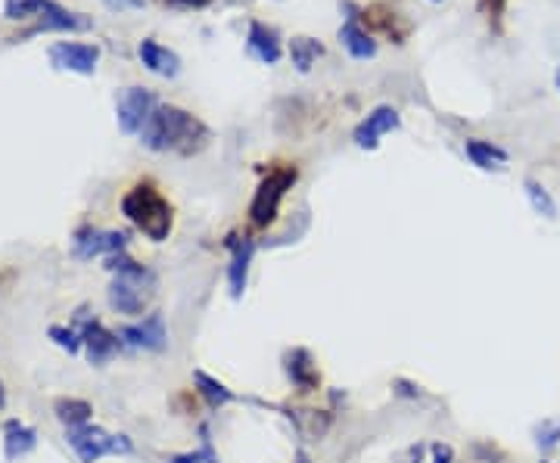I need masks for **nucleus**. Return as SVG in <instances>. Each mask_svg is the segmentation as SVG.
<instances>
[{
  "label": "nucleus",
  "mask_w": 560,
  "mask_h": 463,
  "mask_svg": "<svg viewBox=\"0 0 560 463\" xmlns=\"http://www.w3.org/2000/svg\"><path fill=\"white\" fill-rule=\"evenodd\" d=\"M137 53H141V62L150 69V72L162 75V78H174V75L181 72V60L174 50L162 47V44L156 41H141V47H137Z\"/></svg>",
  "instance_id": "2eb2a0df"
},
{
  "label": "nucleus",
  "mask_w": 560,
  "mask_h": 463,
  "mask_svg": "<svg viewBox=\"0 0 560 463\" xmlns=\"http://www.w3.org/2000/svg\"><path fill=\"white\" fill-rule=\"evenodd\" d=\"M526 187V196H530V202H532V208H536V215H542V218H548V221H555L557 218V202L551 199V193L542 187L539 181H526L523 183Z\"/></svg>",
  "instance_id": "b1692460"
},
{
  "label": "nucleus",
  "mask_w": 560,
  "mask_h": 463,
  "mask_svg": "<svg viewBox=\"0 0 560 463\" xmlns=\"http://www.w3.org/2000/svg\"><path fill=\"white\" fill-rule=\"evenodd\" d=\"M47 0H6V19H25L31 12H41V6Z\"/></svg>",
  "instance_id": "a878e982"
},
{
  "label": "nucleus",
  "mask_w": 560,
  "mask_h": 463,
  "mask_svg": "<svg viewBox=\"0 0 560 463\" xmlns=\"http://www.w3.org/2000/svg\"><path fill=\"white\" fill-rule=\"evenodd\" d=\"M339 44H343L352 60H370V56H377V41L355 22V19H349V22L339 28Z\"/></svg>",
  "instance_id": "a211bd4d"
},
{
  "label": "nucleus",
  "mask_w": 560,
  "mask_h": 463,
  "mask_svg": "<svg viewBox=\"0 0 560 463\" xmlns=\"http://www.w3.org/2000/svg\"><path fill=\"white\" fill-rule=\"evenodd\" d=\"M168 463H218V454L215 448H212V433L209 426H199V451H191V454H172Z\"/></svg>",
  "instance_id": "5701e85b"
},
{
  "label": "nucleus",
  "mask_w": 560,
  "mask_h": 463,
  "mask_svg": "<svg viewBox=\"0 0 560 463\" xmlns=\"http://www.w3.org/2000/svg\"><path fill=\"white\" fill-rule=\"evenodd\" d=\"M206 141H209V128L197 116H191L187 110L172 103L156 106V112L150 116V122L141 131V143L147 150H153V153L174 150L181 156H191L197 150H203Z\"/></svg>",
  "instance_id": "f257e3e1"
},
{
  "label": "nucleus",
  "mask_w": 560,
  "mask_h": 463,
  "mask_svg": "<svg viewBox=\"0 0 560 463\" xmlns=\"http://www.w3.org/2000/svg\"><path fill=\"white\" fill-rule=\"evenodd\" d=\"M156 106H159V100H156L153 91H147V87H125L122 97H118V128L125 131V134H141L143 125L150 122V116L156 112Z\"/></svg>",
  "instance_id": "0eeeda50"
},
{
  "label": "nucleus",
  "mask_w": 560,
  "mask_h": 463,
  "mask_svg": "<svg viewBox=\"0 0 560 463\" xmlns=\"http://www.w3.org/2000/svg\"><path fill=\"white\" fill-rule=\"evenodd\" d=\"M399 125H402L399 110H393V106H377L374 112H368V118H361V122L355 125L352 141H355V147H361V150H377L380 147V137L389 134V131H395Z\"/></svg>",
  "instance_id": "1a4fd4ad"
},
{
  "label": "nucleus",
  "mask_w": 560,
  "mask_h": 463,
  "mask_svg": "<svg viewBox=\"0 0 560 463\" xmlns=\"http://www.w3.org/2000/svg\"><path fill=\"white\" fill-rule=\"evenodd\" d=\"M118 339H122V345H131V348L166 352V345H168L166 321H162V314H150L147 321H141V323H125V327L118 329Z\"/></svg>",
  "instance_id": "9d476101"
},
{
  "label": "nucleus",
  "mask_w": 560,
  "mask_h": 463,
  "mask_svg": "<svg viewBox=\"0 0 560 463\" xmlns=\"http://www.w3.org/2000/svg\"><path fill=\"white\" fill-rule=\"evenodd\" d=\"M393 463H424V445H420V442L418 445H408Z\"/></svg>",
  "instance_id": "c85d7f7f"
},
{
  "label": "nucleus",
  "mask_w": 560,
  "mask_h": 463,
  "mask_svg": "<svg viewBox=\"0 0 560 463\" xmlns=\"http://www.w3.org/2000/svg\"><path fill=\"white\" fill-rule=\"evenodd\" d=\"M75 327H78L81 342H85V352H87V361H91V364L100 367V364H106V361H112L118 352H122V339H118V333H110L97 317L87 314V308H78V314H75Z\"/></svg>",
  "instance_id": "423d86ee"
},
{
  "label": "nucleus",
  "mask_w": 560,
  "mask_h": 463,
  "mask_svg": "<svg viewBox=\"0 0 560 463\" xmlns=\"http://www.w3.org/2000/svg\"><path fill=\"white\" fill-rule=\"evenodd\" d=\"M296 463H312V460H308L305 451H296Z\"/></svg>",
  "instance_id": "2f4dec72"
},
{
  "label": "nucleus",
  "mask_w": 560,
  "mask_h": 463,
  "mask_svg": "<svg viewBox=\"0 0 560 463\" xmlns=\"http://www.w3.org/2000/svg\"><path fill=\"white\" fill-rule=\"evenodd\" d=\"M106 268L112 271L110 283V305L118 314H143L147 302L153 299L156 289V274L143 264H137L128 252H116V256H106Z\"/></svg>",
  "instance_id": "f03ea898"
},
{
  "label": "nucleus",
  "mask_w": 560,
  "mask_h": 463,
  "mask_svg": "<svg viewBox=\"0 0 560 463\" xmlns=\"http://www.w3.org/2000/svg\"><path fill=\"white\" fill-rule=\"evenodd\" d=\"M37 445V435L31 426H25V423L19 420H6L4 423V458L10 463L22 460L25 454H31Z\"/></svg>",
  "instance_id": "f3484780"
},
{
  "label": "nucleus",
  "mask_w": 560,
  "mask_h": 463,
  "mask_svg": "<svg viewBox=\"0 0 560 463\" xmlns=\"http://www.w3.org/2000/svg\"><path fill=\"white\" fill-rule=\"evenodd\" d=\"M122 215L153 243H166L174 227V208L153 181H141L122 196Z\"/></svg>",
  "instance_id": "7ed1b4c3"
},
{
  "label": "nucleus",
  "mask_w": 560,
  "mask_h": 463,
  "mask_svg": "<svg viewBox=\"0 0 560 463\" xmlns=\"http://www.w3.org/2000/svg\"><path fill=\"white\" fill-rule=\"evenodd\" d=\"M193 386H197V392L206 398L209 408H224V404L234 402V392H231L222 379L209 377L206 370H193Z\"/></svg>",
  "instance_id": "aec40b11"
},
{
  "label": "nucleus",
  "mask_w": 560,
  "mask_h": 463,
  "mask_svg": "<svg viewBox=\"0 0 560 463\" xmlns=\"http://www.w3.org/2000/svg\"><path fill=\"white\" fill-rule=\"evenodd\" d=\"M247 47H249V53H253L259 62H265V66H278L280 56H283V47H280L278 31L268 28V25H265V22H259V19H253V22H249Z\"/></svg>",
  "instance_id": "ddd939ff"
},
{
  "label": "nucleus",
  "mask_w": 560,
  "mask_h": 463,
  "mask_svg": "<svg viewBox=\"0 0 560 463\" xmlns=\"http://www.w3.org/2000/svg\"><path fill=\"white\" fill-rule=\"evenodd\" d=\"M66 442L72 445V451L78 454L81 463H97L100 458H110V454L112 458H118V454L134 451V445H131L128 435H110L106 429L91 426V423L66 429Z\"/></svg>",
  "instance_id": "39448f33"
},
{
  "label": "nucleus",
  "mask_w": 560,
  "mask_h": 463,
  "mask_svg": "<svg viewBox=\"0 0 560 463\" xmlns=\"http://www.w3.org/2000/svg\"><path fill=\"white\" fill-rule=\"evenodd\" d=\"M393 392H395L399 398H420V386L408 383V379H402V377H395V379H393Z\"/></svg>",
  "instance_id": "bb28decb"
},
{
  "label": "nucleus",
  "mask_w": 560,
  "mask_h": 463,
  "mask_svg": "<svg viewBox=\"0 0 560 463\" xmlns=\"http://www.w3.org/2000/svg\"><path fill=\"white\" fill-rule=\"evenodd\" d=\"M53 414H56V420H60L66 429H75V426H85V423H91L93 408L87 402H81V398H56Z\"/></svg>",
  "instance_id": "412c9836"
},
{
  "label": "nucleus",
  "mask_w": 560,
  "mask_h": 463,
  "mask_svg": "<svg viewBox=\"0 0 560 463\" xmlns=\"http://www.w3.org/2000/svg\"><path fill=\"white\" fill-rule=\"evenodd\" d=\"M324 56V47H321L314 37H305V35H299V37H293L289 41V60H293V66L299 69V72H308V69L314 66V62Z\"/></svg>",
  "instance_id": "4be33fe9"
},
{
  "label": "nucleus",
  "mask_w": 560,
  "mask_h": 463,
  "mask_svg": "<svg viewBox=\"0 0 560 463\" xmlns=\"http://www.w3.org/2000/svg\"><path fill=\"white\" fill-rule=\"evenodd\" d=\"M50 62H53V69H62V72L93 75V69L100 62V47L97 44L60 41L50 47Z\"/></svg>",
  "instance_id": "6e6552de"
},
{
  "label": "nucleus",
  "mask_w": 560,
  "mask_h": 463,
  "mask_svg": "<svg viewBox=\"0 0 560 463\" xmlns=\"http://www.w3.org/2000/svg\"><path fill=\"white\" fill-rule=\"evenodd\" d=\"M283 364H287V377L293 379L302 392L318 389L321 373H318V367H314L312 354H308L305 348H293V352H287L283 354Z\"/></svg>",
  "instance_id": "dca6fc26"
},
{
  "label": "nucleus",
  "mask_w": 560,
  "mask_h": 463,
  "mask_svg": "<svg viewBox=\"0 0 560 463\" xmlns=\"http://www.w3.org/2000/svg\"><path fill=\"white\" fill-rule=\"evenodd\" d=\"M37 25L35 28H28V35H35V31H87L91 28V19L78 16V12H69L62 10L60 4H44L41 12H37Z\"/></svg>",
  "instance_id": "4468645a"
},
{
  "label": "nucleus",
  "mask_w": 560,
  "mask_h": 463,
  "mask_svg": "<svg viewBox=\"0 0 560 463\" xmlns=\"http://www.w3.org/2000/svg\"><path fill=\"white\" fill-rule=\"evenodd\" d=\"M430 454H433V463H455V448L445 445V442L430 445Z\"/></svg>",
  "instance_id": "cd10ccee"
},
{
  "label": "nucleus",
  "mask_w": 560,
  "mask_h": 463,
  "mask_svg": "<svg viewBox=\"0 0 560 463\" xmlns=\"http://www.w3.org/2000/svg\"><path fill=\"white\" fill-rule=\"evenodd\" d=\"M47 336L69 354H78L81 345H85V342H81V333L75 327H60V323H53V327L47 329Z\"/></svg>",
  "instance_id": "393cba45"
},
{
  "label": "nucleus",
  "mask_w": 560,
  "mask_h": 463,
  "mask_svg": "<svg viewBox=\"0 0 560 463\" xmlns=\"http://www.w3.org/2000/svg\"><path fill=\"white\" fill-rule=\"evenodd\" d=\"M296 181H299V168L296 165H280V168L268 171L259 187H256L253 202H249V224L259 227V231L272 227L278 221L283 196H287V190L296 187Z\"/></svg>",
  "instance_id": "20e7f679"
},
{
  "label": "nucleus",
  "mask_w": 560,
  "mask_h": 463,
  "mask_svg": "<svg viewBox=\"0 0 560 463\" xmlns=\"http://www.w3.org/2000/svg\"><path fill=\"white\" fill-rule=\"evenodd\" d=\"M557 442H560V426H551V429H542V433H539V448H542V451H551Z\"/></svg>",
  "instance_id": "c756f323"
},
{
  "label": "nucleus",
  "mask_w": 560,
  "mask_h": 463,
  "mask_svg": "<svg viewBox=\"0 0 560 463\" xmlns=\"http://www.w3.org/2000/svg\"><path fill=\"white\" fill-rule=\"evenodd\" d=\"M228 249H231V264H228V287H231V299H243L247 293V280H249V264H253L256 256V240L249 237H228Z\"/></svg>",
  "instance_id": "f8f14e48"
},
{
  "label": "nucleus",
  "mask_w": 560,
  "mask_h": 463,
  "mask_svg": "<svg viewBox=\"0 0 560 463\" xmlns=\"http://www.w3.org/2000/svg\"><path fill=\"white\" fill-rule=\"evenodd\" d=\"M557 87H560V69H557Z\"/></svg>",
  "instance_id": "72a5a7b5"
},
{
  "label": "nucleus",
  "mask_w": 560,
  "mask_h": 463,
  "mask_svg": "<svg viewBox=\"0 0 560 463\" xmlns=\"http://www.w3.org/2000/svg\"><path fill=\"white\" fill-rule=\"evenodd\" d=\"M4 404H6V392H4V383H0V410H4Z\"/></svg>",
  "instance_id": "473e14b6"
},
{
  "label": "nucleus",
  "mask_w": 560,
  "mask_h": 463,
  "mask_svg": "<svg viewBox=\"0 0 560 463\" xmlns=\"http://www.w3.org/2000/svg\"><path fill=\"white\" fill-rule=\"evenodd\" d=\"M464 153L474 165H480L483 171H501L507 165V153L501 147L489 141H467L464 143Z\"/></svg>",
  "instance_id": "6ab92c4d"
},
{
  "label": "nucleus",
  "mask_w": 560,
  "mask_h": 463,
  "mask_svg": "<svg viewBox=\"0 0 560 463\" xmlns=\"http://www.w3.org/2000/svg\"><path fill=\"white\" fill-rule=\"evenodd\" d=\"M125 237L122 231H93V227H81L75 231V256L78 258H93V256H116V252H125Z\"/></svg>",
  "instance_id": "9b49d317"
},
{
  "label": "nucleus",
  "mask_w": 560,
  "mask_h": 463,
  "mask_svg": "<svg viewBox=\"0 0 560 463\" xmlns=\"http://www.w3.org/2000/svg\"><path fill=\"white\" fill-rule=\"evenodd\" d=\"M162 4H168V6H187V10H203V6H209L212 0H162Z\"/></svg>",
  "instance_id": "7c9ffc66"
}]
</instances>
